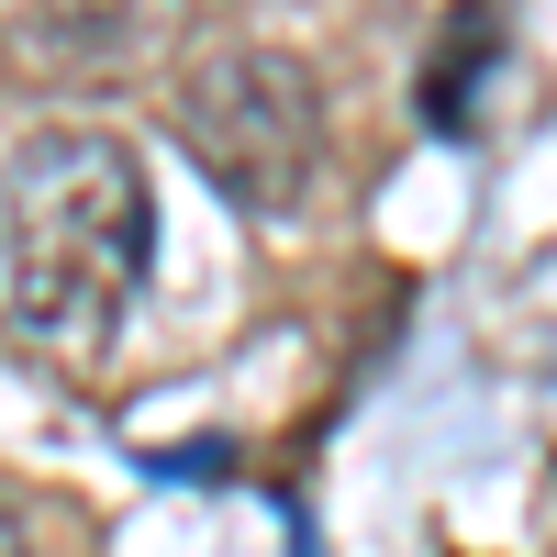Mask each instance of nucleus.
I'll return each instance as SVG.
<instances>
[{
	"instance_id": "5",
	"label": "nucleus",
	"mask_w": 557,
	"mask_h": 557,
	"mask_svg": "<svg viewBox=\"0 0 557 557\" xmlns=\"http://www.w3.org/2000/svg\"><path fill=\"white\" fill-rule=\"evenodd\" d=\"M0 557H34V535H23V513L0 502Z\"/></svg>"
},
{
	"instance_id": "3",
	"label": "nucleus",
	"mask_w": 557,
	"mask_h": 557,
	"mask_svg": "<svg viewBox=\"0 0 557 557\" xmlns=\"http://www.w3.org/2000/svg\"><path fill=\"white\" fill-rule=\"evenodd\" d=\"M178 23H190V0H0V57L23 78L112 89L146 57H168Z\"/></svg>"
},
{
	"instance_id": "1",
	"label": "nucleus",
	"mask_w": 557,
	"mask_h": 557,
	"mask_svg": "<svg viewBox=\"0 0 557 557\" xmlns=\"http://www.w3.org/2000/svg\"><path fill=\"white\" fill-rule=\"evenodd\" d=\"M157 268V178L101 123H45L0 157V323L23 346H89Z\"/></svg>"
},
{
	"instance_id": "4",
	"label": "nucleus",
	"mask_w": 557,
	"mask_h": 557,
	"mask_svg": "<svg viewBox=\"0 0 557 557\" xmlns=\"http://www.w3.org/2000/svg\"><path fill=\"white\" fill-rule=\"evenodd\" d=\"M491 67H502V12H491V0H457V12H446V45H435V67H424V123L457 134Z\"/></svg>"
},
{
	"instance_id": "2",
	"label": "nucleus",
	"mask_w": 557,
	"mask_h": 557,
	"mask_svg": "<svg viewBox=\"0 0 557 557\" xmlns=\"http://www.w3.org/2000/svg\"><path fill=\"white\" fill-rule=\"evenodd\" d=\"M168 146L235 212H301L323 178V89L290 45H212L168 78Z\"/></svg>"
}]
</instances>
